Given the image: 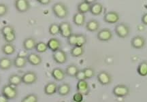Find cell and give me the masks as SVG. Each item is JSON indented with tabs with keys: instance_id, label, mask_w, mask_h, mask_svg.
Here are the masks:
<instances>
[{
	"instance_id": "6da1fadb",
	"label": "cell",
	"mask_w": 147,
	"mask_h": 102,
	"mask_svg": "<svg viewBox=\"0 0 147 102\" xmlns=\"http://www.w3.org/2000/svg\"><path fill=\"white\" fill-rule=\"evenodd\" d=\"M52 10L55 16L59 18V19H65L68 16V8L66 6L65 3H63V2L55 3L53 5Z\"/></svg>"
},
{
	"instance_id": "7a4b0ae2",
	"label": "cell",
	"mask_w": 147,
	"mask_h": 102,
	"mask_svg": "<svg viewBox=\"0 0 147 102\" xmlns=\"http://www.w3.org/2000/svg\"><path fill=\"white\" fill-rule=\"evenodd\" d=\"M1 95L8 100L16 99L18 97V90L15 87L10 85H5L1 89Z\"/></svg>"
},
{
	"instance_id": "3957f363",
	"label": "cell",
	"mask_w": 147,
	"mask_h": 102,
	"mask_svg": "<svg viewBox=\"0 0 147 102\" xmlns=\"http://www.w3.org/2000/svg\"><path fill=\"white\" fill-rule=\"evenodd\" d=\"M115 34L118 37L123 38H126L129 35L130 29L127 25L124 23H120L116 25L115 28Z\"/></svg>"
},
{
	"instance_id": "277c9868",
	"label": "cell",
	"mask_w": 147,
	"mask_h": 102,
	"mask_svg": "<svg viewBox=\"0 0 147 102\" xmlns=\"http://www.w3.org/2000/svg\"><path fill=\"white\" fill-rule=\"evenodd\" d=\"M22 76V83L27 85L35 84L38 81V75L34 71H28Z\"/></svg>"
},
{
	"instance_id": "5b68a950",
	"label": "cell",
	"mask_w": 147,
	"mask_h": 102,
	"mask_svg": "<svg viewBox=\"0 0 147 102\" xmlns=\"http://www.w3.org/2000/svg\"><path fill=\"white\" fill-rule=\"evenodd\" d=\"M113 93L117 97H124L129 94V88L125 85H118L113 88Z\"/></svg>"
},
{
	"instance_id": "8992f818",
	"label": "cell",
	"mask_w": 147,
	"mask_h": 102,
	"mask_svg": "<svg viewBox=\"0 0 147 102\" xmlns=\"http://www.w3.org/2000/svg\"><path fill=\"white\" fill-rule=\"evenodd\" d=\"M59 25V31L61 36L63 38H68L72 33V27L69 22H62Z\"/></svg>"
},
{
	"instance_id": "52a82bcc",
	"label": "cell",
	"mask_w": 147,
	"mask_h": 102,
	"mask_svg": "<svg viewBox=\"0 0 147 102\" xmlns=\"http://www.w3.org/2000/svg\"><path fill=\"white\" fill-rule=\"evenodd\" d=\"M97 81L100 85L106 86V85H110L113 81V78L109 73L106 72V71H101L97 76Z\"/></svg>"
},
{
	"instance_id": "ba28073f",
	"label": "cell",
	"mask_w": 147,
	"mask_h": 102,
	"mask_svg": "<svg viewBox=\"0 0 147 102\" xmlns=\"http://www.w3.org/2000/svg\"><path fill=\"white\" fill-rule=\"evenodd\" d=\"M16 10L20 13L27 12L31 8L30 3L27 0H16L14 2Z\"/></svg>"
},
{
	"instance_id": "9c48e42d",
	"label": "cell",
	"mask_w": 147,
	"mask_h": 102,
	"mask_svg": "<svg viewBox=\"0 0 147 102\" xmlns=\"http://www.w3.org/2000/svg\"><path fill=\"white\" fill-rule=\"evenodd\" d=\"M53 59L58 64H63L67 61V55L65 51L60 49L57 52H53Z\"/></svg>"
},
{
	"instance_id": "30bf717a",
	"label": "cell",
	"mask_w": 147,
	"mask_h": 102,
	"mask_svg": "<svg viewBox=\"0 0 147 102\" xmlns=\"http://www.w3.org/2000/svg\"><path fill=\"white\" fill-rule=\"evenodd\" d=\"M113 32L108 28H104L99 31L97 34V38L99 40L102 42L109 41L113 38Z\"/></svg>"
},
{
	"instance_id": "8fae6325",
	"label": "cell",
	"mask_w": 147,
	"mask_h": 102,
	"mask_svg": "<svg viewBox=\"0 0 147 102\" xmlns=\"http://www.w3.org/2000/svg\"><path fill=\"white\" fill-rule=\"evenodd\" d=\"M120 19V16L118 12L115 11H110L106 13L104 16V21L106 23L109 24H115Z\"/></svg>"
},
{
	"instance_id": "7c38bea8",
	"label": "cell",
	"mask_w": 147,
	"mask_h": 102,
	"mask_svg": "<svg viewBox=\"0 0 147 102\" xmlns=\"http://www.w3.org/2000/svg\"><path fill=\"white\" fill-rule=\"evenodd\" d=\"M95 1L94 0H84L83 1H81L78 3V6H77V10L78 12L81 14H86L90 11L91 8V5L95 3Z\"/></svg>"
},
{
	"instance_id": "4fadbf2b",
	"label": "cell",
	"mask_w": 147,
	"mask_h": 102,
	"mask_svg": "<svg viewBox=\"0 0 147 102\" xmlns=\"http://www.w3.org/2000/svg\"><path fill=\"white\" fill-rule=\"evenodd\" d=\"M146 44V40L141 36H136L131 40V45L135 49H142Z\"/></svg>"
},
{
	"instance_id": "5bb4252c",
	"label": "cell",
	"mask_w": 147,
	"mask_h": 102,
	"mask_svg": "<svg viewBox=\"0 0 147 102\" xmlns=\"http://www.w3.org/2000/svg\"><path fill=\"white\" fill-rule=\"evenodd\" d=\"M77 92L80 93L83 95H88L90 92L89 85L86 81H80L76 85Z\"/></svg>"
},
{
	"instance_id": "9a60e30c",
	"label": "cell",
	"mask_w": 147,
	"mask_h": 102,
	"mask_svg": "<svg viewBox=\"0 0 147 102\" xmlns=\"http://www.w3.org/2000/svg\"><path fill=\"white\" fill-rule=\"evenodd\" d=\"M47 44L48 48L53 52H55L57 50H60L61 47V41L59 39H57V38H51V39L48 41Z\"/></svg>"
},
{
	"instance_id": "2e32d148",
	"label": "cell",
	"mask_w": 147,
	"mask_h": 102,
	"mask_svg": "<svg viewBox=\"0 0 147 102\" xmlns=\"http://www.w3.org/2000/svg\"><path fill=\"white\" fill-rule=\"evenodd\" d=\"M27 62H29L33 66H38L42 63V59L39 54L32 52L27 56Z\"/></svg>"
},
{
	"instance_id": "e0dca14e",
	"label": "cell",
	"mask_w": 147,
	"mask_h": 102,
	"mask_svg": "<svg viewBox=\"0 0 147 102\" xmlns=\"http://www.w3.org/2000/svg\"><path fill=\"white\" fill-rule=\"evenodd\" d=\"M51 76L57 81H62L65 78V72L63 69L55 67L51 72Z\"/></svg>"
},
{
	"instance_id": "ac0fdd59",
	"label": "cell",
	"mask_w": 147,
	"mask_h": 102,
	"mask_svg": "<svg viewBox=\"0 0 147 102\" xmlns=\"http://www.w3.org/2000/svg\"><path fill=\"white\" fill-rule=\"evenodd\" d=\"M57 85L56 83L54 82H50L48 83L45 85V89H44V91L45 93L47 95H53L57 92Z\"/></svg>"
},
{
	"instance_id": "d6986e66",
	"label": "cell",
	"mask_w": 147,
	"mask_h": 102,
	"mask_svg": "<svg viewBox=\"0 0 147 102\" xmlns=\"http://www.w3.org/2000/svg\"><path fill=\"white\" fill-rule=\"evenodd\" d=\"M36 44L37 42L36 40L34 38L29 37L25 38L23 43L24 50H25L26 51L34 50V49H35V47H36Z\"/></svg>"
},
{
	"instance_id": "ffe728a7",
	"label": "cell",
	"mask_w": 147,
	"mask_h": 102,
	"mask_svg": "<svg viewBox=\"0 0 147 102\" xmlns=\"http://www.w3.org/2000/svg\"><path fill=\"white\" fill-rule=\"evenodd\" d=\"M13 65V61L10 58L2 57L0 59V70H8L10 69Z\"/></svg>"
},
{
	"instance_id": "44dd1931",
	"label": "cell",
	"mask_w": 147,
	"mask_h": 102,
	"mask_svg": "<svg viewBox=\"0 0 147 102\" xmlns=\"http://www.w3.org/2000/svg\"><path fill=\"white\" fill-rule=\"evenodd\" d=\"M71 91V87L68 83H62L57 87V93L61 96H66Z\"/></svg>"
},
{
	"instance_id": "7402d4cb",
	"label": "cell",
	"mask_w": 147,
	"mask_h": 102,
	"mask_svg": "<svg viewBox=\"0 0 147 102\" xmlns=\"http://www.w3.org/2000/svg\"><path fill=\"white\" fill-rule=\"evenodd\" d=\"M100 24L97 20L91 19L86 23V29L90 32H95L99 30Z\"/></svg>"
},
{
	"instance_id": "603a6c76",
	"label": "cell",
	"mask_w": 147,
	"mask_h": 102,
	"mask_svg": "<svg viewBox=\"0 0 147 102\" xmlns=\"http://www.w3.org/2000/svg\"><path fill=\"white\" fill-rule=\"evenodd\" d=\"M27 63V57H23V56H16L13 60V65L16 68L21 69L23 68L26 66Z\"/></svg>"
},
{
	"instance_id": "cb8c5ba5",
	"label": "cell",
	"mask_w": 147,
	"mask_h": 102,
	"mask_svg": "<svg viewBox=\"0 0 147 102\" xmlns=\"http://www.w3.org/2000/svg\"><path fill=\"white\" fill-rule=\"evenodd\" d=\"M103 9H104V8H103L102 3L99 2H95L91 5V8H90L89 12L93 15L99 16L102 13Z\"/></svg>"
},
{
	"instance_id": "d4e9b609",
	"label": "cell",
	"mask_w": 147,
	"mask_h": 102,
	"mask_svg": "<svg viewBox=\"0 0 147 102\" xmlns=\"http://www.w3.org/2000/svg\"><path fill=\"white\" fill-rule=\"evenodd\" d=\"M22 83V76L18 74H12L8 78V84L13 87H18Z\"/></svg>"
},
{
	"instance_id": "484cf974",
	"label": "cell",
	"mask_w": 147,
	"mask_h": 102,
	"mask_svg": "<svg viewBox=\"0 0 147 102\" xmlns=\"http://www.w3.org/2000/svg\"><path fill=\"white\" fill-rule=\"evenodd\" d=\"M86 21L85 15L84 14L77 12L73 16V23L77 26H82L84 25Z\"/></svg>"
},
{
	"instance_id": "4316f807",
	"label": "cell",
	"mask_w": 147,
	"mask_h": 102,
	"mask_svg": "<svg viewBox=\"0 0 147 102\" xmlns=\"http://www.w3.org/2000/svg\"><path fill=\"white\" fill-rule=\"evenodd\" d=\"M1 51L5 55H12L16 51V48L12 44L5 43L1 47Z\"/></svg>"
},
{
	"instance_id": "83f0119b",
	"label": "cell",
	"mask_w": 147,
	"mask_h": 102,
	"mask_svg": "<svg viewBox=\"0 0 147 102\" xmlns=\"http://www.w3.org/2000/svg\"><path fill=\"white\" fill-rule=\"evenodd\" d=\"M78 71L79 68L77 65L74 64H71L69 65L68 66L66 67L65 72L66 75L69 76V77L75 78V76H76V74L78 73Z\"/></svg>"
},
{
	"instance_id": "f1b7e54d",
	"label": "cell",
	"mask_w": 147,
	"mask_h": 102,
	"mask_svg": "<svg viewBox=\"0 0 147 102\" xmlns=\"http://www.w3.org/2000/svg\"><path fill=\"white\" fill-rule=\"evenodd\" d=\"M84 50L83 47H80L78 46H73L70 50L71 55L74 57H80L84 54Z\"/></svg>"
},
{
	"instance_id": "f546056e",
	"label": "cell",
	"mask_w": 147,
	"mask_h": 102,
	"mask_svg": "<svg viewBox=\"0 0 147 102\" xmlns=\"http://www.w3.org/2000/svg\"><path fill=\"white\" fill-rule=\"evenodd\" d=\"M137 72L141 76H147V61H143L138 65Z\"/></svg>"
},
{
	"instance_id": "4dcf8cb0",
	"label": "cell",
	"mask_w": 147,
	"mask_h": 102,
	"mask_svg": "<svg viewBox=\"0 0 147 102\" xmlns=\"http://www.w3.org/2000/svg\"><path fill=\"white\" fill-rule=\"evenodd\" d=\"M87 37L85 35L82 34H77L76 38V46L83 47L87 43Z\"/></svg>"
},
{
	"instance_id": "1f68e13d",
	"label": "cell",
	"mask_w": 147,
	"mask_h": 102,
	"mask_svg": "<svg viewBox=\"0 0 147 102\" xmlns=\"http://www.w3.org/2000/svg\"><path fill=\"white\" fill-rule=\"evenodd\" d=\"M48 46L47 43L44 42H37L36 47H35V50L39 53H44V52H47L48 50Z\"/></svg>"
},
{
	"instance_id": "d6a6232c",
	"label": "cell",
	"mask_w": 147,
	"mask_h": 102,
	"mask_svg": "<svg viewBox=\"0 0 147 102\" xmlns=\"http://www.w3.org/2000/svg\"><path fill=\"white\" fill-rule=\"evenodd\" d=\"M49 32L51 36H57L60 33L59 25L57 23H52L49 28Z\"/></svg>"
},
{
	"instance_id": "836d02e7",
	"label": "cell",
	"mask_w": 147,
	"mask_h": 102,
	"mask_svg": "<svg viewBox=\"0 0 147 102\" xmlns=\"http://www.w3.org/2000/svg\"><path fill=\"white\" fill-rule=\"evenodd\" d=\"M21 102H38V97L34 93L29 94L23 98Z\"/></svg>"
},
{
	"instance_id": "e575fe53",
	"label": "cell",
	"mask_w": 147,
	"mask_h": 102,
	"mask_svg": "<svg viewBox=\"0 0 147 102\" xmlns=\"http://www.w3.org/2000/svg\"><path fill=\"white\" fill-rule=\"evenodd\" d=\"M15 32V30H14V27L10 25H7L3 26L1 30V33L2 34V36H5L10 34L11 33Z\"/></svg>"
},
{
	"instance_id": "d590c367",
	"label": "cell",
	"mask_w": 147,
	"mask_h": 102,
	"mask_svg": "<svg viewBox=\"0 0 147 102\" xmlns=\"http://www.w3.org/2000/svg\"><path fill=\"white\" fill-rule=\"evenodd\" d=\"M83 71L87 79H91V78H92L95 76V70L93 67H85V68L83 69Z\"/></svg>"
},
{
	"instance_id": "8d00e7d4",
	"label": "cell",
	"mask_w": 147,
	"mask_h": 102,
	"mask_svg": "<svg viewBox=\"0 0 147 102\" xmlns=\"http://www.w3.org/2000/svg\"><path fill=\"white\" fill-rule=\"evenodd\" d=\"M3 38L5 42L12 44V42H13L16 40V32L11 33V34H8V35L3 36Z\"/></svg>"
},
{
	"instance_id": "74e56055",
	"label": "cell",
	"mask_w": 147,
	"mask_h": 102,
	"mask_svg": "<svg viewBox=\"0 0 147 102\" xmlns=\"http://www.w3.org/2000/svg\"><path fill=\"white\" fill-rule=\"evenodd\" d=\"M77 34H72L68 38H67V44L71 46H75L76 45Z\"/></svg>"
},
{
	"instance_id": "f35d334b",
	"label": "cell",
	"mask_w": 147,
	"mask_h": 102,
	"mask_svg": "<svg viewBox=\"0 0 147 102\" xmlns=\"http://www.w3.org/2000/svg\"><path fill=\"white\" fill-rule=\"evenodd\" d=\"M8 12V7L4 3H0V17L5 16Z\"/></svg>"
},
{
	"instance_id": "ab89813d",
	"label": "cell",
	"mask_w": 147,
	"mask_h": 102,
	"mask_svg": "<svg viewBox=\"0 0 147 102\" xmlns=\"http://www.w3.org/2000/svg\"><path fill=\"white\" fill-rule=\"evenodd\" d=\"M72 101L76 102H82L84 101V95L80 93L77 92L73 95Z\"/></svg>"
},
{
	"instance_id": "60d3db41",
	"label": "cell",
	"mask_w": 147,
	"mask_h": 102,
	"mask_svg": "<svg viewBox=\"0 0 147 102\" xmlns=\"http://www.w3.org/2000/svg\"><path fill=\"white\" fill-rule=\"evenodd\" d=\"M75 78L78 80V81H86L87 78H86L85 74H84L83 70H79L78 73L76 74Z\"/></svg>"
},
{
	"instance_id": "b9f144b4",
	"label": "cell",
	"mask_w": 147,
	"mask_h": 102,
	"mask_svg": "<svg viewBox=\"0 0 147 102\" xmlns=\"http://www.w3.org/2000/svg\"><path fill=\"white\" fill-rule=\"evenodd\" d=\"M51 0H38V2L40 3L42 5H49L51 3Z\"/></svg>"
},
{
	"instance_id": "7bdbcfd3",
	"label": "cell",
	"mask_w": 147,
	"mask_h": 102,
	"mask_svg": "<svg viewBox=\"0 0 147 102\" xmlns=\"http://www.w3.org/2000/svg\"><path fill=\"white\" fill-rule=\"evenodd\" d=\"M142 22L145 25H147V13H145L142 16Z\"/></svg>"
},
{
	"instance_id": "ee69618b",
	"label": "cell",
	"mask_w": 147,
	"mask_h": 102,
	"mask_svg": "<svg viewBox=\"0 0 147 102\" xmlns=\"http://www.w3.org/2000/svg\"><path fill=\"white\" fill-rule=\"evenodd\" d=\"M18 56H23V57H26V56H27V51L25 50H24L23 51H21V52H20L19 53H18L17 54Z\"/></svg>"
},
{
	"instance_id": "f6af8a7d",
	"label": "cell",
	"mask_w": 147,
	"mask_h": 102,
	"mask_svg": "<svg viewBox=\"0 0 147 102\" xmlns=\"http://www.w3.org/2000/svg\"><path fill=\"white\" fill-rule=\"evenodd\" d=\"M9 100L4 97L3 95H0V102H8Z\"/></svg>"
},
{
	"instance_id": "bcb514c9",
	"label": "cell",
	"mask_w": 147,
	"mask_h": 102,
	"mask_svg": "<svg viewBox=\"0 0 147 102\" xmlns=\"http://www.w3.org/2000/svg\"><path fill=\"white\" fill-rule=\"evenodd\" d=\"M71 102H76V101H71ZM82 102H85V101H82Z\"/></svg>"
},
{
	"instance_id": "7dc6e473",
	"label": "cell",
	"mask_w": 147,
	"mask_h": 102,
	"mask_svg": "<svg viewBox=\"0 0 147 102\" xmlns=\"http://www.w3.org/2000/svg\"><path fill=\"white\" fill-rule=\"evenodd\" d=\"M61 102H65V101H61Z\"/></svg>"
}]
</instances>
